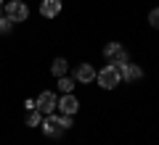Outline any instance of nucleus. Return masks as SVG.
I'll return each instance as SVG.
<instances>
[{
    "instance_id": "obj_15",
    "label": "nucleus",
    "mask_w": 159,
    "mask_h": 145,
    "mask_svg": "<svg viewBox=\"0 0 159 145\" xmlns=\"http://www.w3.org/2000/svg\"><path fill=\"white\" fill-rule=\"evenodd\" d=\"M24 108H27V111H32V108H37V106H34V100H29V98H27V100H24Z\"/></svg>"
},
{
    "instance_id": "obj_1",
    "label": "nucleus",
    "mask_w": 159,
    "mask_h": 145,
    "mask_svg": "<svg viewBox=\"0 0 159 145\" xmlns=\"http://www.w3.org/2000/svg\"><path fill=\"white\" fill-rule=\"evenodd\" d=\"M72 127V116H66V113H48V116H43V124H40V129H43V134L45 137H61L66 129Z\"/></svg>"
},
{
    "instance_id": "obj_3",
    "label": "nucleus",
    "mask_w": 159,
    "mask_h": 145,
    "mask_svg": "<svg viewBox=\"0 0 159 145\" xmlns=\"http://www.w3.org/2000/svg\"><path fill=\"white\" fill-rule=\"evenodd\" d=\"M96 82H98V87H103V90H114L119 82H122L119 69L114 66V63H106L101 71H96Z\"/></svg>"
},
{
    "instance_id": "obj_2",
    "label": "nucleus",
    "mask_w": 159,
    "mask_h": 145,
    "mask_svg": "<svg viewBox=\"0 0 159 145\" xmlns=\"http://www.w3.org/2000/svg\"><path fill=\"white\" fill-rule=\"evenodd\" d=\"M103 58H106V63H125L130 61V53H127V48L122 42H117V40H111V42L103 45Z\"/></svg>"
},
{
    "instance_id": "obj_4",
    "label": "nucleus",
    "mask_w": 159,
    "mask_h": 145,
    "mask_svg": "<svg viewBox=\"0 0 159 145\" xmlns=\"http://www.w3.org/2000/svg\"><path fill=\"white\" fill-rule=\"evenodd\" d=\"M3 8H6L3 13H6L13 24H21V21H27V19H29V8H27L24 0H8Z\"/></svg>"
},
{
    "instance_id": "obj_8",
    "label": "nucleus",
    "mask_w": 159,
    "mask_h": 145,
    "mask_svg": "<svg viewBox=\"0 0 159 145\" xmlns=\"http://www.w3.org/2000/svg\"><path fill=\"white\" fill-rule=\"evenodd\" d=\"M74 82H80V84L96 82V69H93V63H77V69H74Z\"/></svg>"
},
{
    "instance_id": "obj_5",
    "label": "nucleus",
    "mask_w": 159,
    "mask_h": 145,
    "mask_svg": "<svg viewBox=\"0 0 159 145\" xmlns=\"http://www.w3.org/2000/svg\"><path fill=\"white\" fill-rule=\"evenodd\" d=\"M56 103H58V98H56V92H51V90H43V92L34 98V106H37V111L43 113V116H48V113L56 111Z\"/></svg>"
},
{
    "instance_id": "obj_6",
    "label": "nucleus",
    "mask_w": 159,
    "mask_h": 145,
    "mask_svg": "<svg viewBox=\"0 0 159 145\" xmlns=\"http://www.w3.org/2000/svg\"><path fill=\"white\" fill-rule=\"evenodd\" d=\"M117 69H119V77H122V82H138V79H143V69L138 66V63H133V61H125V63H117Z\"/></svg>"
},
{
    "instance_id": "obj_13",
    "label": "nucleus",
    "mask_w": 159,
    "mask_h": 145,
    "mask_svg": "<svg viewBox=\"0 0 159 145\" xmlns=\"http://www.w3.org/2000/svg\"><path fill=\"white\" fill-rule=\"evenodd\" d=\"M11 29H13V21L6 16V13H0V34H8Z\"/></svg>"
},
{
    "instance_id": "obj_7",
    "label": "nucleus",
    "mask_w": 159,
    "mask_h": 145,
    "mask_svg": "<svg viewBox=\"0 0 159 145\" xmlns=\"http://www.w3.org/2000/svg\"><path fill=\"white\" fill-rule=\"evenodd\" d=\"M56 108H58L61 113H66V116H74V113L80 111V100L74 98V92H64L61 98H58Z\"/></svg>"
},
{
    "instance_id": "obj_14",
    "label": "nucleus",
    "mask_w": 159,
    "mask_h": 145,
    "mask_svg": "<svg viewBox=\"0 0 159 145\" xmlns=\"http://www.w3.org/2000/svg\"><path fill=\"white\" fill-rule=\"evenodd\" d=\"M148 24H151L154 29H159V8H151V11H148Z\"/></svg>"
},
{
    "instance_id": "obj_11",
    "label": "nucleus",
    "mask_w": 159,
    "mask_h": 145,
    "mask_svg": "<svg viewBox=\"0 0 159 145\" xmlns=\"http://www.w3.org/2000/svg\"><path fill=\"white\" fill-rule=\"evenodd\" d=\"M24 122H27V127H40V124H43V113H40L37 108H32V111H27V119H24Z\"/></svg>"
},
{
    "instance_id": "obj_16",
    "label": "nucleus",
    "mask_w": 159,
    "mask_h": 145,
    "mask_svg": "<svg viewBox=\"0 0 159 145\" xmlns=\"http://www.w3.org/2000/svg\"><path fill=\"white\" fill-rule=\"evenodd\" d=\"M3 6H6V0H0V13H3Z\"/></svg>"
},
{
    "instance_id": "obj_10",
    "label": "nucleus",
    "mask_w": 159,
    "mask_h": 145,
    "mask_svg": "<svg viewBox=\"0 0 159 145\" xmlns=\"http://www.w3.org/2000/svg\"><path fill=\"white\" fill-rule=\"evenodd\" d=\"M51 74H53V77H66V74H69V61H66V58H61V56H58V58H53V63H51Z\"/></svg>"
},
{
    "instance_id": "obj_9",
    "label": "nucleus",
    "mask_w": 159,
    "mask_h": 145,
    "mask_svg": "<svg viewBox=\"0 0 159 145\" xmlns=\"http://www.w3.org/2000/svg\"><path fill=\"white\" fill-rule=\"evenodd\" d=\"M61 13V0H40V16L43 19H56Z\"/></svg>"
},
{
    "instance_id": "obj_12",
    "label": "nucleus",
    "mask_w": 159,
    "mask_h": 145,
    "mask_svg": "<svg viewBox=\"0 0 159 145\" xmlns=\"http://www.w3.org/2000/svg\"><path fill=\"white\" fill-rule=\"evenodd\" d=\"M58 90L61 92H74V77H58Z\"/></svg>"
}]
</instances>
